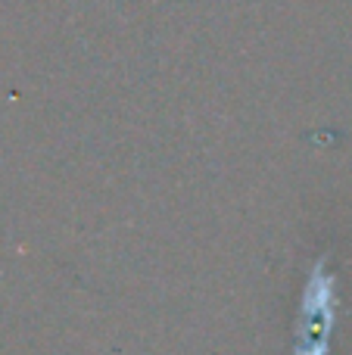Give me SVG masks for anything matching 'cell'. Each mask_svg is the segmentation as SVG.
I'll return each instance as SVG.
<instances>
[{"instance_id":"obj_1","label":"cell","mask_w":352,"mask_h":355,"mask_svg":"<svg viewBox=\"0 0 352 355\" xmlns=\"http://www.w3.org/2000/svg\"><path fill=\"white\" fill-rule=\"evenodd\" d=\"M334 324H337V284L334 275L328 271V256H322L312 265L309 281L303 287L293 355H328Z\"/></svg>"}]
</instances>
